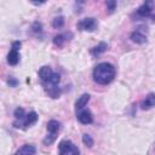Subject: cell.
Listing matches in <instances>:
<instances>
[{"label":"cell","mask_w":155,"mask_h":155,"mask_svg":"<svg viewBox=\"0 0 155 155\" xmlns=\"http://www.w3.org/2000/svg\"><path fill=\"white\" fill-rule=\"evenodd\" d=\"M107 48H108V45H107L105 42H99L97 46H94V47H92V48H91L90 53H91L93 57H97V56H99L101 53L105 52V51H107Z\"/></svg>","instance_id":"14"},{"label":"cell","mask_w":155,"mask_h":155,"mask_svg":"<svg viewBox=\"0 0 155 155\" xmlns=\"http://www.w3.org/2000/svg\"><path fill=\"white\" fill-rule=\"evenodd\" d=\"M21 46H22V42H21V41H13V42H12V48H13V50H17V51H18Z\"/></svg>","instance_id":"23"},{"label":"cell","mask_w":155,"mask_h":155,"mask_svg":"<svg viewBox=\"0 0 155 155\" xmlns=\"http://www.w3.org/2000/svg\"><path fill=\"white\" fill-rule=\"evenodd\" d=\"M52 74H53V71H52V69L48 65H44L39 70V78H40V80H41L42 84L47 82L50 80V78L52 76Z\"/></svg>","instance_id":"9"},{"label":"cell","mask_w":155,"mask_h":155,"mask_svg":"<svg viewBox=\"0 0 155 155\" xmlns=\"http://www.w3.org/2000/svg\"><path fill=\"white\" fill-rule=\"evenodd\" d=\"M36 121H38V114L35 111H30V113L25 114V116L22 120H17L16 119V121H13V126L16 128L25 130V128L30 127L31 125H34Z\"/></svg>","instance_id":"3"},{"label":"cell","mask_w":155,"mask_h":155,"mask_svg":"<svg viewBox=\"0 0 155 155\" xmlns=\"http://www.w3.org/2000/svg\"><path fill=\"white\" fill-rule=\"evenodd\" d=\"M7 84H8L10 86H12V87H15V86H17V80H16V79H13L12 76H10V79H8V81H7Z\"/></svg>","instance_id":"24"},{"label":"cell","mask_w":155,"mask_h":155,"mask_svg":"<svg viewBox=\"0 0 155 155\" xmlns=\"http://www.w3.org/2000/svg\"><path fill=\"white\" fill-rule=\"evenodd\" d=\"M61 130V124L57 121V120H50L47 122V136L44 138V144L45 145H50L52 144L56 138H57V134Z\"/></svg>","instance_id":"2"},{"label":"cell","mask_w":155,"mask_h":155,"mask_svg":"<svg viewBox=\"0 0 155 155\" xmlns=\"http://www.w3.org/2000/svg\"><path fill=\"white\" fill-rule=\"evenodd\" d=\"M58 153L61 155H76L80 153V150L73 142L64 139L58 144Z\"/></svg>","instance_id":"4"},{"label":"cell","mask_w":155,"mask_h":155,"mask_svg":"<svg viewBox=\"0 0 155 155\" xmlns=\"http://www.w3.org/2000/svg\"><path fill=\"white\" fill-rule=\"evenodd\" d=\"M90 98H91V96H90L88 93H84L81 97H79V99L75 102V109H76V111L84 109V107L88 103Z\"/></svg>","instance_id":"12"},{"label":"cell","mask_w":155,"mask_h":155,"mask_svg":"<svg viewBox=\"0 0 155 155\" xmlns=\"http://www.w3.org/2000/svg\"><path fill=\"white\" fill-rule=\"evenodd\" d=\"M82 142H84V144H85L86 147H88V148H91V147L93 145V139H92V137H91L90 134H87V133H85V134L82 136Z\"/></svg>","instance_id":"20"},{"label":"cell","mask_w":155,"mask_h":155,"mask_svg":"<svg viewBox=\"0 0 155 155\" xmlns=\"http://www.w3.org/2000/svg\"><path fill=\"white\" fill-rule=\"evenodd\" d=\"M59 80H61L59 74H58V73H53L52 76L50 78V80H48L47 82L42 84V85H44V86H47V85H58V84H59Z\"/></svg>","instance_id":"16"},{"label":"cell","mask_w":155,"mask_h":155,"mask_svg":"<svg viewBox=\"0 0 155 155\" xmlns=\"http://www.w3.org/2000/svg\"><path fill=\"white\" fill-rule=\"evenodd\" d=\"M31 29H33L34 33H41V31H42V24L39 23V22H34Z\"/></svg>","instance_id":"22"},{"label":"cell","mask_w":155,"mask_h":155,"mask_svg":"<svg viewBox=\"0 0 155 155\" xmlns=\"http://www.w3.org/2000/svg\"><path fill=\"white\" fill-rule=\"evenodd\" d=\"M107 8L111 13L116 8V0H107Z\"/></svg>","instance_id":"21"},{"label":"cell","mask_w":155,"mask_h":155,"mask_svg":"<svg viewBox=\"0 0 155 155\" xmlns=\"http://www.w3.org/2000/svg\"><path fill=\"white\" fill-rule=\"evenodd\" d=\"M86 0H76V2H79V4H84Z\"/></svg>","instance_id":"26"},{"label":"cell","mask_w":155,"mask_h":155,"mask_svg":"<svg viewBox=\"0 0 155 155\" xmlns=\"http://www.w3.org/2000/svg\"><path fill=\"white\" fill-rule=\"evenodd\" d=\"M19 53H18V51L17 50H11L10 52H8V54H7V63L10 64V65H16L18 62H19Z\"/></svg>","instance_id":"15"},{"label":"cell","mask_w":155,"mask_h":155,"mask_svg":"<svg viewBox=\"0 0 155 155\" xmlns=\"http://www.w3.org/2000/svg\"><path fill=\"white\" fill-rule=\"evenodd\" d=\"M52 25H53V28H56V29L62 28V27L64 25V17H63V16H59V17L53 18V21H52Z\"/></svg>","instance_id":"17"},{"label":"cell","mask_w":155,"mask_h":155,"mask_svg":"<svg viewBox=\"0 0 155 155\" xmlns=\"http://www.w3.org/2000/svg\"><path fill=\"white\" fill-rule=\"evenodd\" d=\"M115 73L116 71H115V68L113 64H110L108 62H102L94 67L92 76H93L94 82H97L99 85H108L114 80Z\"/></svg>","instance_id":"1"},{"label":"cell","mask_w":155,"mask_h":155,"mask_svg":"<svg viewBox=\"0 0 155 155\" xmlns=\"http://www.w3.org/2000/svg\"><path fill=\"white\" fill-rule=\"evenodd\" d=\"M13 116H15L17 120H22V119L25 116L24 109H23V108H21V107L16 108V110H15V113H13Z\"/></svg>","instance_id":"19"},{"label":"cell","mask_w":155,"mask_h":155,"mask_svg":"<svg viewBox=\"0 0 155 155\" xmlns=\"http://www.w3.org/2000/svg\"><path fill=\"white\" fill-rule=\"evenodd\" d=\"M44 87H45L46 93L51 98H58L61 96V90H59L58 85H47V86H44Z\"/></svg>","instance_id":"10"},{"label":"cell","mask_w":155,"mask_h":155,"mask_svg":"<svg viewBox=\"0 0 155 155\" xmlns=\"http://www.w3.org/2000/svg\"><path fill=\"white\" fill-rule=\"evenodd\" d=\"M153 21H154V23H155V15L153 16Z\"/></svg>","instance_id":"27"},{"label":"cell","mask_w":155,"mask_h":155,"mask_svg":"<svg viewBox=\"0 0 155 155\" xmlns=\"http://www.w3.org/2000/svg\"><path fill=\"white\" fill-rule=\"evenodd\" d=\"M130 39L133 42L138 44V45H143V44L147 42V35L140 30V28L139 29H136L134 31H132L131 35H130Z\"/></svg>","instance_id":"8"},{"label":"cell","mask_w":155,"mask_h":155,"mask_svg":"<svg viewBox=\"0 0 155 155\" xmlns=\"http://www.w3.org/2000/svg\"><path fill=\"white\" fill-rule=\"evenodd\" d=\"M65 40H67V39H65V36H64L63 34H58V35H56V36L53 38V44H54L56 46H58V47H62Z\"/></svg>","instance_id":"18"},{"label":"cell","mask_w":155,"mask_h":155,"mask_svg":"<svg viewBox=\"0 0 155 155\" xmlns=\"http://www.w3.org/2000/svg\"><path fill=\"white\" fill-rule=\"evenodd\" d=\"M76 117L78 120L84 124V125H90L93 122V116H92V113L87 109H81V110H78L76 111Z\"/></svg>","instance_id":"7"},{"label":"cell","mask_w":155,"mask_h":155,"mask_svg":"<svg viewBox=\"0 0 155 155\" xmlns=\"http://www.w3.org/2000/svg\"><path fill=\"white\" fill-rule=\"evenodd\" d=\"M97 25H98L97 21L94 18H92V17L84 18V19H81L76 24V27H78L79 30H85V31H93V30L97 29Z\"/></svg>","instance_id":"5"},{"label":"cell","mask_w":155,"mask_h":155,"mask_svg":"<svg viewBox=\"0 0 155 155\" xmlns=\"http://www.w3.org/2000/svg\"><path fill=\"white\" fill-rule=\"evenodd\" d=\"M153 8H154L153 0H145L143 2V5L139 6V8L137 10V15L140 17H149V16H151Z\"/></svg>","instance_id":"6"},{"label":"cell","mask_w":155,"mask_h":155,"mask_svg":"<svg viewBox=\"0 0 155 155\" xmlns=\"http://www.w3.org/2000/svg\"><path fill=\"white\" fill-rule=\"evenodd\" d=\"M35 153H36V149H35V147H34V145H31V144H24L23 147H21V148L16 151V154H17V155H19V154L34 155Z\"/></svg>","instance_id":"13"},{"label":"cell","mask_w":155,"mask_h":155,"mask_svg":"<svg viewBox=\"0 0 155 155\" xmlns=\"http://www.w3.org/2000/svg\"><path fill=\"white\" fill-rule=\"evenodd\" d=\"M33 4H35V5H41V4H44L46 0H30Z\"/></svg>","instance_id":"25"},{"label":"cell","mask_w":155,"mask_h":155,"mask_svg":"<svg viewBox=\"0 0 155 155\" xmlns=\"http://www.w3.org/2000/svg\"><path fill=\"white\" fill-rule=\"evenodd\" d=\"M140 107H142V109H144V110L155 107V93H149V94L145 97V99L142 102Z\"/></svg>","instance_id":"11"}]
</instances>
